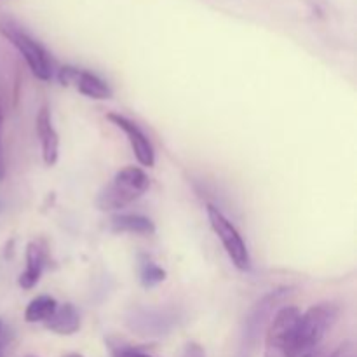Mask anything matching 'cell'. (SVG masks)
Masks as SVG:
<instances>
[{"instance_id":"cell-1","label":"cell","mask_w":357,"mask_h":357,"mask_svg":"<svg viewBox=\"0 0 357 357\" xmlns=\"http://www.w3.org/2000/svg\"><path fill=\"white\" fill-rule=\"evenodd\" d=\"M149 188L150 180L142 167H122L115 173L114 180L98 194L96 206L100 211H121L138 201Z\"/></svg>"},{"instance_id":"cell-2","label":"cell","mask_w":357,"mask_h":357,"mask_svg":"<svg viewBox=\"0 0 357 357\" xmlns=\"http://www.w3.org/2000/svg\"><path fill=\"white\" fill-rule=\"evenodd\" d=\"M338 319V307L335 303L323 302L310 307L307 312L300 314L295 330L293 357H302L316 351L328 331Z\"/></svg>"},{"instance_id":"cell-3","label":"cell","mask_w":357,"mask_h":357,"mask_svg":"<svg viewBox=\"0 0 357 357\" xmlns=\"http://www.w3.org/2000/svg\"><path fill=\"white\" fill-rule=\"evenodd\" d=\"M0 33L20 51V54L23 56L24 61H26L28 68L31 70V73H33L37 79L44 80V82L51 80V58H49L47 51H45L30 33H26V31H24L16 21L10 20V17H0Z\"/></svg>"},{"instance_id":"cell-4","label":"cell","mask_w":357,"mask_h":357,"mask_svg":"<svg viewBox=\"0 0 357 357\" xmlns=\"http://www.w3.org/2000/svg\"><path fill=\"white\" fill-rule=\"evenodd\" d=\"M300 314L302 312L291 305L282 307L274 314L265 333V357H293L295 330Z\"/></svg>"},{"instance_id":"cell-5","label":"cell","mask_w":357,"mask_h":357,"mask_svg":"<svg viewBox=\"0 0 357 357\" xmlns=\"http://www.w3.org/2000/svg\"><path fill=\"white\" fill-rule=\"evenodd\" d=\"M208 220L213 232L216 234L223 244V250L227 251L229 258L232 260L234 267L239 268L241 272H248L251 268V257L248 251L246 243L243 241L241 234L234 227V223L220 211L216 206H208Z\"/></svg>"},{"instance_id":"cell-6","label":"cell","mask_w":357,"mask_h":357,"mask_svg":"<svg viewBox=\"0 0 357 357\" xmlns=\"http://www.w3.org/2000/svg\"><path fill=\"white\" fill-rule=\"evenodd\" d=\"M289 289H275L271 291L268 295H265L260 302L255 303L253 309L250 310V316L246 317V323H244V347L243 349H251L253 345H257L258 337L264 331L265 324H267L268 317L272 316V312L275 310V307L281 305L284 296L288 295Z\"/></svg>"},{"instance_id":"cell-7","label":"cell","mask_w":357,"mask_h":357,"mask_svg":"<svg viewBox=\"0 0 357 357\" xmlns=\"http://www.w3.org/2000/svg\"><path fill=\"white\" fill-rule=\"evenodd\" d=\"M61 86H73L80 94L93 100H108L112 98V89L103 79L89 70H80L75 66H63L58 73Z\"/></svg>"},{"instance_id":"cell-8","label":"cell","mask_w":357,"mask_h":357,"mask_svg":"<svg viewBox=\"0 0 357 357\" xmlns=\"http://www.w3.org/2000/svg\"><path fill=\"white\" fill-rule=\"evenodd\" d=\"M107 119L124 132L129 145H131L136 160H138L142 166L153 167V164H155V150H153V145L149 139V136L139 129V126L136 124V122H132L131 119L124 117V115L121 114H114V112H112V114H107Z\"/></svg>"},{"instance_id":"cell-9","label":"cell","mask_w":357,"mask_h":357,"mask_svg":"<svg viewBox=\"0 0 357 357\" xmlns=\"http://www.w3.org/2000/svg\"><path fill=\"white\" fill-rule=\"evenodd\" d=\"M35 129H37V136L40 139L42 159H44L45 166H54L59 157V136L52 126L47 107H42L38 110L37 117H35Z\"/></svg>"},{"instance_id":"cell-10","label":"cell","mask_w":357,"mask_h":357,"mask_svg":"<svg viewBox=\"0 0 357 357\" xmlns=\"http://www.w3.org/2000/svg\"><path fill=\"white\" fill-rule=\"evenodd\" d=\"M49 331L56 335H73L80 330V316L70 303L58 305L56 312L44 323Z\"/></svg>"},{"instance_id":"cell-11","label":"cell","mask_w":357,"mask_h":357,"mask_svg":"<svg viewBox=\"0 0 357 357\" xmlns=\"http://www.w3.org/2000/svg\"><path fill=\"white\" fill-rule=\"evenodd\" d=\"M45 265V253L42 250V246L38 243H28L26 246V268L24 272H21L20 286L23 289H31L40 279L42 271H44Z\"/></svg>"},{"instance_id":"cell-12","label":"cell","mask_w":357,"mask_h":357,"mask_svg":"<svg viewBox=\"0 0 357 357\" xmlns=\"http://www.w3.org/2000/svg\"><path fill=\"white\" fill-rule=\"evenodd\" d=\"M110 229L114 232L139 234V236H152L155 234V225L150 218L143 215H115L110 220Z\"/></svg>"},{"instance_id":"cell-13","label":"cell","mask_w":357,"mask_h":357,"mask_svg":"<svg viewBox=\"0 0 357 357\" xmlns=\"http://www.w3.org/2000/svg\"><path fill=\"white\" fill-rule=\"evenodd\" d=\"M56 309H58V302L52 296L40 295L28 303L24 310V321L30 324L45 323L56 312Z\"/></svg>"},{"instance_id":"cell-14","label":"cell","mask_w":357,"mask_h":357,"mask_svg":"<svg viewBox=\"0 0 357 357\" xmlns=\"http://www.w3.org/2000/svg\"><path fill=\"white\" fill-rule=\"evenodd\" d=\"M142 284L145 288H152V286H157L159 282H162L166 279V271L159 267V265L152 264V261H146V264L142 265Z\"/></svg>"},{"instance_id":"cell-15","label":"cell","mask_w":357,"mask_h":357,"mask_svg":"<svg viewBox=\"0 0 357 357\" xmlns=\"http://www.w3.org/2000/svg\"><path fill=\"white\" fill-rule=\"evenodd\" d=\"M110 352L114 357H152L150 354H145L143 351H139V349L122 344H110Z\"/></svg>"},{"instance_id":"cell-16","label":"cell","mask_w":357,"mask_h":357,"mask_svg":"<svg viewBox=\"0 0 357 357\" xmlns=\"http://www.w3.org/2000/svg\"><path fill=\"white\" fill-rule=\"evenodd\" d=\"M331 357H356L354 345H352L351 342H347V344H342L340 347L333 352V356Z\"/></svg>"},{"instance_id":"cell-17","label":"cell","mask_w":357,"mask_h":357,"mask_svg":"<svg viewBox=\"0 0 357 357\" xmlns=\"http://www.w3.org/2000/svg\"><path fill=\"white\" fill-rule=\"evenodd\" d=\"M183 357H204V351H202L201 345L188 344L187 347H185Z\"/></svg>"},{"instance_id":"cell-18","label":"cell","mask_w":357,"mask_h":357,"mask_svg":"<svg viewBox=\"0 0 357 357\" xmlns=\"http://www.w3.org/2000/svg\"><path fill=\"white\" fill-rule=\"evenodd\" d=\"M0 128H2V103H0ZM3 178V162H2V150H0V180Z\"/></svg>"},{"instance_id":"cell-19","label":"cell","mask_w":357,"mask_h":357,"mask_svg":"<svg viewBox=\"0 0 357 357\" xmlns=\"http://www.w3.org/2000/svg\"><path fill=\"white\" fill-rule=\"evenodd\" d=\"M302 357H321V354H319V352L314 351V352H309V354H305V356H302Z\"/></svg>"},{"instance_id":"cell-20","label":"cell","mask_w":357,"mask_h":357,"mask_svg":"<svg viewBox=\"0 0 357 357\" xmlns=\"http://www.w3.org/2000/svg\"><path fill=\"white\" fill-rule=\"evenodd\" d=\"M63 357H82L80 354H66V356H63Z\"/></svg>"},{"instance_id":"cell-21","label":"cell","mask_w":357,"mask_h":357,"mask_svg":"<svg viewBox=\"0 0 357 357\" xmlns=\"http://www.w3.org/2000/svg\"><path fill=\"white\" fill-rule=\"evenodd\" d=\"M0 331H2V323H0Z\"/></svg>"}]
</instances>
